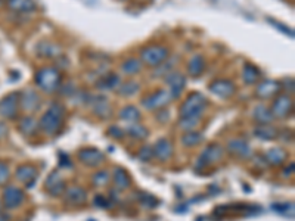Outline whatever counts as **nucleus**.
I'll return each mask as SVG.
<instances>
[{
  "mask_svg": "<svg viewBox=\"0 0 295 221\" xmlns=\"http://www.w3.org/2000/svg\"><path fill=\"white\" fill-rule=\"evenodd\" d=\"M210 90L215 96L226 99V97H230L236 88H235V84L229 80H215L210 84Z\"/></svg>",
  "mask_w": 295,
  "mask_h": 221,
  "instance_id": "obj_10",
  "label": "nucleus"
},
{
  "mask_svg": "<svg viewBox=\"0 0 295 221\" xmlns=\"http://www.w3.org/2000/svg\"><path fill=\"white\" fill-rule=\"evenodd\" d=\"M18 102H19L18 93H10V94L4 96L0 100V117L13 118L18 114Z\"/></svg>",
  "mask_w": 295,
  "mask_h": 221,
  "instance_id": "obj_6",
  "label": "nucleus"
},
{
  "mask_svg": "<svg viewBox=\"0 0 295 221\" xmlns=\"http://www.w3.org/2000/svg\"><path fill=\"white\" fill-rule=\"evenodd\" d=\"M67 201L76 205L83 204L86 201V192L80 187H71L67 190Z\"/></svg>",
  "mask_w": 295,
  "mask_h": 221,
  "instance_id": "obj_25",
  "label": "nucleus"
},
{
  "mask_svg": "<svg viewBox=\"0 0 295 221\" xmlns=\"http://www.w3.org/2000/svg\"><path fill=\"white\" fill-rule=\"evenodd\" d=\"M229 150H230L232 153H236L238 156H242V158L250 155V147H248V145H247L245 142H242V140H238V139L229 142Z\"/></svg>",
  "mask_w": 295,
  "mask_h": 221,
  "instance_id": "obj_22",
  "label": "nucleus"
},
{
  "mask_svg": "<svg viewBox=\"0 0 295 221\" xmlns=\"http://www.w3.org/2000/svg\"><path fill=\"white\" fill-rule=\"evenodd\" d=\"M207 106V99L201 93H191L180 106L182 118H199Z\"/></svg>",
  "mask_w": 295,
  "mask_h": 221,
  "instance_id": "obj_2",
  "label": "nucleus"
},
{
  "mask_svg": "<svg viewBox=\"0 0 295 221\" xmlns=\"http://www.w3.org/2000/svg\"><path fill=\"white\" fill-rule=\"evenodd\" d=\"M154 153L158 159L167 161L173 153V146L167 139H161V140H158V143L154 149Z\"/></svg>",
  "mask_w": 295,
  "mask_h": 221,
  "instance_id": "obj_16",
  "label": "nucleus"
},
{
  "mask_svg": "<svg viewBox=\"0 0 295 221\" xmlns=\"http://www.w3.org/2000/svg\"><path fill=\"white\" fill-rule=\"evenodd\" d=\"M79 158H80V161L83 164L89 165V167H96V165H99L103 161V155L99 150H96V149H83V150H80Z\"/></svg>",
  "mask_w": 295,
  "mask_h": 221,
  "instance_id": "obj_13",
  "label": "nucleus"
},
{
  "mask_svg": "<svg viewBox=\"0 0 295 221\" xmlns=\"http://www.w3.org/2000/svg\"><path fill=\"white\" fill-rule=\"evenodd\" d=\"M108 178H109V176H108L106 171H99L96 176L93 177V181H95L96 186H105L108 183Z\"/></svg>",
  "mask_w": 295,
  "mask_h": 221,
  "instance_id": "obj_35",
  "label": "nucleus"
},
{
  "mask_svg": "<svg viewBox=\"0 0 295 221\" xmlns=\"http://www.w3.org/2000/svg\"><path fill=\"white\" fill-rule=\"evenodd\" d=\"M221 155H223L221 147L217 146V145H212V146H210V147L202 153V156H201V159H199V164H211V162H215V161H218V159L221 158Z\"/></svg>",
  "mask_w": 295,
  "mask_h": 221,
  "instance_id": "obj_18",
  "label": "nucleus"
},
{
  "mask_svg": "<svg viewBox=\"0 0 295 221\" xmlns=\"http://www.w3.org/2000/svg\"><path fill=\"white\" fill-rule=\"evenodd\" d=\"M114 183H115V186L117 187H120V189H124V187H128L130 186V178L127 176V173L124 170H121V168H117L115 171H114Z\"/></svg>",
  "mask_w": 295,
  "mask_h": 221,
  "instance_id": "obj_29",
  "label": "nucleus"
},
{
  "mask_svg": "<svg viewBox=\"0 0 295 221\" xmlns=\"http://www.w3.org/2000/svg\"><path fill=\"white\" fill-rule=\"evenodd\" d=\"M93 111H95V114L99 115L100 118H108V117L111 115V106H109V102L106 100V97H103V96L95 97Z\"/></svg>",
  "mask_w": 295,
  "mask_h": 221,
  "instance_id": "obj_15",
  "label": "nucleus"
},
{
  "mask_svg": "<svg viewBox=\"0 0 295 221\" xmlns=\"http://www.w3.org/2000/svg\"><path fill=\"white\" fill-rule=\"evenodd\" d=\"M118 86H120V77L117 74H106L100 77V80L98 81V88L100 90H112Z\"/></svg>",
  "mask_w": 295,
  "mask_h": 221,
  "instance_id": "obj_20",
  "label": "nucleus"
},
{
  "mask_svg": "<svg viewBox=\"0 0 295 221\" xmlns=\"http://www.w3.org/2000/svg\"><path fill=\"white\" fill-rule=\"evenodd\" d=\"M121 70L124 71V74H127V75L137 74L142 70V62L137 61V59H134V58H130V59H127L126 62L121 65Z\"/></svg>",
  "mask_w": 295,
  "mask_h": 221,
  "instance_id": "obj_27",
  "label": "nucleus"
},
{
  "mask_svg": "<svg viewBox=\"0 0 295 221\" xmlns=\"http://www.w3.org/2000/svg\"><path fill=\"white\" fill-rule=\"evenodd\" d=\"M109 133H111V136H114V137H117V139L123 137V134H124V132H123V130H120L118 127H112V129L109 130Z\"/></svg>",
  "mask_w": 295,
  "mask_h": 221,
  "instance_id": "obj_40",
  "label": "nucleus"
},
{
  "mask_svg": "<svg viewBox=\"0 0 295 221\" xmlns=\"http://www.w3.org/2000/svg\"><path fill=\"white\" fill-rule=\"evenodd\" d=\"M50 177L53 178V183H52V181H47V183H46L47 190H49L52 195H61V193L65 190V184H64L62 178L59 177L58 173H53Z\"/></svg>",
  "mask_w": 295,
  "mask_h": 221,
  "instance_id": "obj_24",
  "label": "nucleus"
},
{
  "mask_svg": "<svg viewBox=\"0 0 295 221\" xmlns=\"http://www.w3.org/2000/svg\"><path fill=\"white\" fill-rule=\"evenodd\" d=\"M7 216H4V214H0V221H7Z\"/></svg>",
  "mask_w": 295,
  "mask_h": 221,
  "instance_id": "obj_42",
  "label": "nucleus"
},
{
  "mask_svg": "<svg viewBox=\"0 0 295 221\" xmlns=\"http://www.w3.org/2000/svg\"><path fill=\"white\" fill-rule=\"evenodd\" d=\"M281 88H282L281 83L273 81V80H266V81H261L255 87V96L260 99H270V97H275Z\"/></svg>",
  "mask_w": 295,
  "mask_h": 221,
  "instance_id": "obj_8",
  "label": "nucleus"
},
{
  "mask_svg": "<svg viewBox=\"0 0 295 221\" xmlns=\"http://www.w3.org/2000/svg\"><path fill=\"white\" fill-rule=\"evenodd\" d=\"M120 117L124 120V121H128V123H136V121H139L140 120V112H139V109L136 108V106H126L123 111H121V114H120Z\"/></svg>",
  "mask_w": 295,
  "mask_h": 221,
  "instance_id": "obj_28",
  "label": "nucleus"
},
{
  "mask_svg": "<svg viewBox=\"0 0 295 221\" xmlns=\"http://www.w3.org/2000/svg\"><path fill=\"white\" fill-rule=\"evenodd\" d=\"M291 109H293V100H291V97L288 94H279L275 99V102H273V111H270V112H272L273 117L285 118V117L290 115Z\"/></svg>",
  "mask_w": 295,
  "mask_h": 221,
  "instance_id": "obj_7",
  "label": "nucleus"
},
{
  "mask_svg": "<svg viewBox=\"0 0 295 221\" xmlns=\"http://www.w3.org/2000/svg\"><path fill=\"white\" fill-rule=\"evenodd\" d=\"M37 52L43 58H56L58 55H61V49L59 46L55 43H49V42H42L37 46Z\"/></svg>",
  "mask_w": 295,
  "mask_h": 221,
  "instance_id": "obj_19",
  "label": "nucleus"
},
{
  "mask_svg": "<svg viewBox=\"0 0 295 221\" xmlns=\"http://www.w3.org/2000/svg\"><path fill=\"white\" fill-rule=\"evenodd\" d=\"M154 155V152H152V149H149V147H143L142 150H140V153H139V158L140 159H143V161H146V159H151V156Z\"/></svg>",
  "mask_w": 295,
  "mask_h": 221,
  "instance_id": "obj_39",
  "label": "nucleus"
},
{
  "mask_svg": "<svg viewBox=\"0 0 295 221\" xmlns=\"http://www.w3.org/2000/svg\"><path fill=\"white\" fill-rule=\"evenodd\" d=\"M19 102L25 111H37L42 103L40 96L34 90H30V88H27L25 91H22V94H19Z\"/></svg>",
  "mask_w": 295,
  "mask_h": 221,
  "instance_id": "obj_11",
  "label": "nucleus"
},
{
  "mask_svg": "<svg viewBox=\"0 0 295 221\" xmlns=\"http://www.w3.org/2000/svg\"><path fill=\"white\" fill-rule=\"evenodd\" d=\"M19 130L25 134H33L36 132V121L31 117H25L22 118L21 124H19Z\"/></svg>",
  "mask_w": 295,
  "mask_h": 221,
  "instance_id": "obj_33",
  "label": "nucleus"
},
{
  "mask_svg": "<svg viewBox=\"0 0 295 221\" xmlns=\"http://www.w3.org/2000/svg\"><path fill=\"white\" fill-rule=\"evenodd\" d=\"M3 202L6 208H16L24 202V193L22 190H19L15 186H9L6 187L4 193H3Z\"/></svg>",
  "mask_w": 295,
  "mask_h": 221,
  "instance_id": "obj_9",
  "label": "nucleus"
},
{
  "mask_svg": "<svg viewBox=\"0 0 295 221\" xmlns=\"http://www.w3.org/2000/svg\"><path fill=\"white\" fill-rule=\"evenodd\" d=\"M166 83L169 84V91L174 99L183 91V87L186 84V78H185V75H182L179 73H169L167 77H166Z\"/></svg>",
  "mask_w": 295,
  "mask_h": 221,
  "instance_id": "obj_12",
  "label": "nucleus"
},
{
  "mask_svg": "<svg viewBox=\"0 0 295 221\" xmlns=\"http://www.w3.org/2000/svg\"><path fill=\"white\" fill-rule=\"evenodd\" d=\"M202 142V136L199 133H188L182 137V143L188 147L191 146H195V145H199Z\"/></svg>",
  "mask_w": 295,
  "mask_h": 221,
  "instance_id": "obj_30",
  "label": "nucleus"
},
{
  "mask_svg": "<svg viewBox=\"0 0 295 221\" xmlns=\"http://www.w3.org/2000/svg\"><path fill=\"white\" fill-rule=\"evenodd\" d=\"M128 133H130L133 137H136V139H145L146 134H148L146 129H145L143 126H140L139 123H133V126L130 127Z\"/></svg>",
  "mask_w": 295,
  "mask_h": 221,
  "instance_id": "obj_34",
  "label": "nucleus"
},
{
  "mask_svg": "<svg viewBox=\"0 0 295 221\" xmlns=\"http://www.w3.org/2000/svg\"><path fill=\"white\" fill-rule=\"evenodd\" d=\"M205 70V59L202 55L197 53L191 58L189 64H188V73L192 77H199Z\"/></svg>",
  "mask_w": 295,
  "mask_h": 221,
  "instance_id": "obj_14",
  "label": "nucleus"
},
{
  "mask_svg": "<svg viewBox=\"0 0 295 221\" xmlns=\"http://www.w3.org/2000/svg\"><path fill=\"white\" fill-rule=\"evenodd\" d=\"M61 73L56 68L44 67L36 74V84L46 93H53L61 86Z\"/></svg>",
  "mask_w": 295,
  "mask_h": 221,
  "instance_id": "obj_3",
  "label": "nucleus"
},
{
  "mask_svg": "<svg viewBox=\"0 0 295 221\" xmlns=\"http://www.w3.org/2000/svg\"><path fill=\"white\" fill-rule=\"evenodd\" d=\"M64 106L61 103H53L49 111L44 112V115L40 120V129L43 132L47 133L49 136L56 134L59 129L62 127V118H64Z\"/></svg>",
  "mask_w": 295,
  "mask_h": 221,
  "instance_id": "obj_1",
  "label": "nucleus"
},
{
  "mask_svg": "<svg viewBox=\"0 0 295 221\" xmlns=\"http://www.w3.org/2000/svg\"><path fill=\"white\" fill-rule=\"evenodd\" d=\"M242 78L247 84H255L260 80V71L251 64H245L242 70Z\"/></svg>",
  "mask_w": 295,
  "mask_h": 221,
  "instance_id": "obj_21",
  "label": "nucleus"
},
{
  "mask_svg": "<svg viewBox=\"0 0 295 221\" xmlns=\"http://www.w3.org/2000/svg\"><path fill=\"white\" fill-rule=\"evenodd\" d=\"M285 158H287V152L282 147H275L267 152V159L275 165H281L285 161Z\"/></svg>",
  "mask_w": 295,
  "mask_h": 221,
  "instance_id": "obj_26",
  "label": "nucleus"
},
{
  "mask_svg": "<svg viewBox=\"0 0 295 221\" xmlns=\"http://www.w3.org/2000/svg\"><path fill=\"white\" fill-rule=\"evenodd\" d=\"M140 58L148 67H158L169 58V49L160 44H151L140 50Z\"/></svg>",
  "mask_w": 295,
  "mask_h": 221,
  "instance_id": "obj_4",
  "label": "nucleus"
},
{
  "mask_svg": "<svg viewBox=\"0 0 295 221\" xmlns=\"http://www.w3.org/2000/svg\"><path fill=\"white\" fill-rule=\"evenodd\" d=\"M142 205L145 207H151V208H155L158 205V201L151 196V195H143V199H142Z\"/></svg>",
  "mask_w": 295,
  "mask_h": 221,
  "instance_id": "obj_37",
  "label": "nucleus"
},
{
  "mask_svg": "<svg viewBox=\"0 0 295 221\" xmlns=\"http://www.w3.org/2000/svg\"><path fill=\"white\" fill-rule=\"evenodd\" d=\"M16 177L22 181V183H28V181H34L37 177V171L34 170V167L30 165H22L16 170Z\"/></svg>",
  "mask_w": 295,
  "mask_h": 221,
  "instance_id": "obj_23",
  "label": "nucleus"
},
{
  "mask_svg": "<svg viewBox=\"0 0 295 221\" xmlns=\"http://www.w3.org/2000/svg\"><path fill=\"white\" fill-rule=\"evenodd\" d=\"M255 136L260 137V139H266V140H272L276 137V130L269 127V126H261V127H257L255 129Z\"/></svg>",
  "mask_w": 295,
  "mask_h": 221,
  "instance_id": "obj_31",
  "label": "nucleus"
},
{
  "mask_svg": "<svg viewBox=\"0 0 295 221\" xmlns=\"http://www.w3.org/2000/svg\"><path fill=\"white\" fill-rule=\"evenodd\" d=\"M6 133H7V129H6V126L0 123V137H1V136H4Z\"/></svg>",
  "mask_w": 295,
  "mask_h": 221,
  "instance_id": "obj_41",
  "label": "nucleus"
},
{
  "mask_svg": "<svg viewBox=\"0 0 295 221\" xmlns=\"http://www.w3.org/2000/svg\"><path fill=\"white\" fill-rule=\"evenodd\" d=\"M139 91V84L136 81H126L118 87V93L121 96H131Z\"/></svg>",
  "mask_w": 295,
  "mask_h": 221,
  "instance_id": "obj_32",
  "label": "nucleus"
},
{
  "mask_svg": "<svg viewBox=\"0 0 295 221\" xmlns=\"http://www.w3.org/2000/svg\"><path fill=\"white\" fill-rule=\"evenodd\" d=\"M273 115H272V112L266 108V106H263V105H258V106H255L254 108V120L260 124V126H269L272 121H273Z\"/></svg>",
  "mask_w": 295,
  "mask_h": 221,
  "instance_id": "obj_17",
  "label": "nucleus"
},
{
  "mask_svg": "<svg viewBox=\"0 0 295 221\" xmlns=\"http://www.w3.org/2000/svg\"><path fill=\"white\" fill-rule=\"evenodd\" d=\"M9 178V170H7V165L4 162L0 161V186L4 184Z\"/></svg>",
  "mask_w": 295,
  "mask_h": 221,
  "instance_id": "obj_36",
  "label": "nucleus"
},
{
  "mask_svg": "<svg viewBox=\"0 0 295 221\" xmlns=\"http://www.w3.org/2000/svg\"><path fill=\"white\" fill-rule=\"evenodd\" d=\"M171 99H173V96L169 90H158V91H154L152 94L146 96L142 100V105L146 109H158V108H163L164 105H167Z\"/></svg>",
  "mask_w": 295,
  "mask_h": 221,
  "instance_id": "obj_5",
  "label": "nucleus"
},
{
  "mask_svg": "<svg viewBox=\"0 0 295 221\" xmlns=\"http://www.w3.org/2000/svg\"><path fill=\"white\" fill-rule=\"evenodd\" d=\"M269 22L270 24H273L279 31H282V33H285L287 36H290V37H294V33H293V30H290L288 27H285V25H282L281 22H276V21H273V19H269Z\"/></svg>",
  "mask_w": 295,
  "mask_h": 221,
  "instance_id": "obj_38",
  "label": "nucleus"
}]
</instances>
